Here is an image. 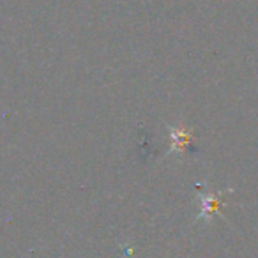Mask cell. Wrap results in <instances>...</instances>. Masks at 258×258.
Instances as JSON below:
<instances>
[{"mask_svg": "<svg viewBox=\"0 0 258 258\" xmlns=\"http://www.w3.org/2000/svg\"><path fill=\"white\" fill-rule=\"evenodd\" d=\"M228 191H232V189H228ZM228 191H221V193H209V191H205V193H200L202 211H200V214H198V219L209 221L214 212H219V209H221V205H223V197H225V193H228Z\"/></svg>", "mask_w": 258, "mask_h": 258, "instance_id": "1", "label": "cell"}, {"mask_svg": "<svg viewBox=\"0 0 258 258\" xmlns=\"http://www.w3.org/2000/svg\"><path fill=\"white\" fill-rule=\"evenodd\" d=\"M191 140V135L184 129L172 127V151H182Z\"/></svg>", "mask_w": 258, "mask_h": 258, "instance_id": "2", "label": "cell"}]
</instances>
